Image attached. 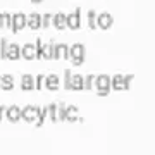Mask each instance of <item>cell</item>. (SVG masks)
Segmentation results:
<instances>
[{
	"label": "cell",
	"instance_id": "obj_14",
	"mask_svg": "<svg viewBox=\"0 0 155 155\" xmlns=\"http://www.w3.org/2000/svg\"><path fill=\"white\" fill-rule=\"evenodd\" d=\"M41 59H55V45L54 43L41 45Z\"/></svg>",
	"mask_w": 155,
	"mask_h": 155
},
{
	"label": "cell",
	"instance_id": "obj_17",
	"mask_svg": "<svg viewBox=\"0 0 155 155\" xmlns=\"http://www.w3.org/2000/svg\"><path fill=\"white\" fill-rule=\"evenodd\" d=\"M55 59H69V47L64 43L55 45Z\"/></svg>",
	"mask_w": 155,
	"mask_h": 155
},
{
	"label": "cell",
	"instance_id": "obj_10",
	"mask_svg": "<svg viewBox=\"0 0 155 155\" xmlns=\"http://www.w3.org/2000/svg\"><path fill=\"white\" fill-rule=\"evenodd\" d=\"M21 55L24 57V59H28V61L36 59V47H35L33 43H26L21 48Z\"/></svg>",
	"mask_w": 155,
	"mask_h": 155
},
{
	"label": "cell",
	"instance_id": "obj_6",
	"mask_svg": "<svg viewBox=\"0 0 155 155\" xmlns=\"http://www.w3.org/2000/svg\"><path fill=\"white\" fill-rule=\"evenodd\" d=\"M38 109L40 107H33V105H28V107H24L21 110V117L24 119V121H28V122H33L35 119H36V114H38Z\"/></svg>",
	"mask_w": 155,
	"mask_h": 155
},
{
	"label": "cell",
	"instance_id": "obj_23",
	"mask_svg": "<svg viewBox=\"0 0 155 155\" xmlns=\"http://www.w3.org/2000/svg\"><path fill=\"white\" fill-rule=\"evenodd\" d=\"M88 26L90 29H97V12L88 11Z\"/></svg>",
	"mask_w": 155,
	"mask_h": 155
},
{
	"label": "cell",
	"instance_id": "obj_22",
	"mask_svg": "<svg viewBox=\"0 0 155 155\" xmlns=\"http://www.w3.org/2000/svg\"><path fill=\"white\" fill-rule=\"evenodd\" d=\"M47 116L54 122H57V104H52V105L47 107Z\"/></svg>",
	"mask_w": 155,
	"mask_h": 155
},
{
	"label": "cell",
	"instance_id": "obj_18",
	"mask_svg": "<svg viewBox=\"0 0 155 155\" xmlns=\"http://www.w3.org/2000/svg\"><path fill=\"white\" fill-rule=\"evenodd\" d=\"M52 19H54V24H55L57 29H66L67 28V24H66V14L59 12V14H55V16H52Z\"/></svg>",
	"mask_w": 155,
	"mask_h": 155
},
{
	"label": "cell",
	"instance_id": "obj_15",
	"mask_svg": "<svg viewBox=\"0 0 155 155\" xmlns=\"http://www.w3.org/2000/svg\"><path fill=\"white\" fill-rule=\"evenodd\" d=\"M74 57H84V47L81 43H74L69 47V59Z\"/></svg>",
	"mask_w": 155,
	"mask_h": 155
},
{
	"label": "cell",
	"instance_id": "obj_4",
	"mask_svg": "<svg viewBox=\"0 0 155 155\" xmlns=\"http://www.w3.org/2000/svg\"><path fill=\"white\" fill-rule=\"evenodd\" d=\"M114 22V17L109 14V12H102V14H97V28L100 29H109Z\"/></svg>",
	"mask_w": 155,
	"mask_h": 155
},
{
	"label": "cell",
	"instance_id": "obj_7",
	"mask_svg": "<svg viewBox=\"0 0 155 155\" xmlns=\"http://www.w3.org/2000/svg\"><path fill=\"white\" fill-rule=\"evenodd\" d=\"M26 26H28L29 29H33V31L35 29H38V28H41V16L36 14V12L26 16Z\"/></svg>",
	"mask_w": 155,
	"mask_h": 155
},
{
	"label": "cell",
	"instance_id": "obj_1",
	"mask_svg": "<svg viewBox=\"0 0 155 155\" xmlns=\"http://www.w3.org/2000/svg\"><path fill=\"white\" fill-rule=\"evenodd\" d=\"M95 88L100 97H105L110 91V76L102 74V76H95Z\"/></svg>",
	"mask_w": 155,
	"mask_h": 155
},
{
	"label": "cell",
	"instance_id": "obj_30",
	"mask_svg": "<svg viewBox=\"0 0 155 155\" xmlns=\"http://www.w3.org/2000/svg\"><path fill=\"white\" fill-rule=\"evenodd\" d=\"M40 2H41V0H33V4H40Z\"/></svg>",
	"mask_w": 155,
	"mask_h": 155
},
{
	"label": "cell",
	"instance_id": "obj_2",
	"mask_svg": "<svg viewBox=\"0 0 155 155\" xmlns=\"http://www.w3.org/2000/svg\"><path fill=\"white\" fill-rule=\"evenodd\" d=\"M133 81V76H122V74H116L114 78H110V88L114 90H129Z\"/></svg>",
	"mask_w": 155,
	"mask_h": 155
},
{
	"label": "cell",
	"instance_id": "obj_3",
	"mask_svg": "<svg viewBox=\"0 0 155 155\" xmlns=\"http://www.w3.org/2000/svg\"><path fill=\"white\" fill-rule=\"evenodd\" d=\"M66 24L69 29H79L81 28V11L76 9L74 12L66 16Z\"/></svg>",
	"mask_w": 155,
	"mask_h": 155
},
{
	"label": "cell",
	"instance_id": "obj_24",
	"mask_svg": "<svg viewBox=\"0 0 155 155\" xmlns=\"http://www.w3.org/2000/svg\"><path fill=\"white\" fill-rule=\"evenodd\" d=\"M57 121H66V105L64 104L57 105Z\"/></svg>",
	"mask_w": 155,
	"mask_h": 155
},
{
	"label": "cell",
	"instance_id": "obj_5",
	"mask_svg": "<svg viewBox=\"0 0 155 155\" xmlns=\"http://www.w3.org/2000/svg\"><path fill=\"white\" fill-rule=\"evenodd\" d=\"M26 28V16L22 14V12H17L12 16V31L17 33V31H22V29Z\"/></svg>",
	"mask_w": 155,
	"mask_h": 155
},
{
	"label": "cell",
	"instance_id": "obj_8",
	"mask_svg": "<svg viewBox=\"0 0 155 155\" xmlns=\"http://www.w3.org/2000/svg\"><path fill=\"white\" fill-rule=\"evenodd\" d=\"M59 86H61V79H59L57 74H48V76H45L43 88H48V90H52V91H55V90H59Z\"/></svg>",
	"mask_w": 155,
	"mask_h": 155
},
{
	"label": "cell",
	"instance_id": "obj_13",
	"mask_svg": "<svg viewBox=\"0 0 155 155\" xmlns=\"http://www.w3.org/2000/svg\"><path fill=\"white\" fill-rule=\"evenodd\" d=\"M5 112H7V119L11 122H17L21 119V109L17 105H11L9 109H5Z\"/></svg>",
	"mask_w": 155,
	"mask_h": 155
},
{
	"label": "cell",
	"instance_id": "obj_12",
	"mask_svg": "<svg viewBox=\"0 0 155 155\" xmlns=\"http://www.w3.org/2000/svg\"><path fill=\"white\" fill-rule=\"evenodd\" d=\"M21 88L24 90V91H31V90H35V78L31 76V74H22Z\"/></svg>",
	"mask_w": 155,
	"mask_h": 155
},
{
	"label": "cell",
	"instance_id": "obj_21",
	"mask_svg": "<svg viewBox=\"0 0 155 155\" xmlns=\"http://www.w3.org/2000/svg\"><path fill=\"white\" fill-rule=\"evenodd\" d=\"M95 88V76L88 74L86 78H83V90H91Z\"/></svg>",
	"mask_w": 155,
	"mask_h": 155
},
{
	"label": "cell",
	"instance_id": "obj_25",
	"mask_svg": "<svg viewBox=\"0 0 155 155\" xmlns=\"http://www.w3.org/2000/svg\"><path fill=\"white\" fill-rule=\"evenodd\" d=\"M45 84V74H38V76L35 78V88L36 90H41Z\"/></svg>",
	"mask_w": 155,
	"mask_h": 155
},
{
	"label": "cell",
	"instance_id": "obj_26",
	"mask_svg": "<svg viewBox=\"0 0 155 155\" xmlns=\"http://www.w3.org/2000/svg\"><path fill=\"white\" fill-rule=\"evenodd\" d=\"M50 21H52V16H50V14H45V16H41V28H48V26H50Z\"/></svg>",
	"mask_w": 155,
	"mask_h": 155
},
{
	"label": "cell",
	"instance_id": "obj_9",
	"mask_svg": "<svg viewBox=\"0 0 155 155\" xmlns=\"http://www.w3.org/2000/svg\"><path fill=\"white\" fill-rule=\"evenodd\" d=\"M21 57V48H19V45L16 43H11L7 45V52H5V59H11V61H16Z\"/></svg>",
	"mask_w": 155,
	"mask_h": 155
},
{
	"label": "cell",
	"instance_id": "obj_16",
	"mask_svg": "<svg viewBox=\"0 0 155 155\" xmlns=\"http://www.w3.org/2000/svg\"><path fill=\"white\" fill-rule=\"evenodd\" d=\"M0 88L5 90V91H11L14 88V78L11 74H5V76H0Z\"/></svg>",
	"mask_w": 155,
	"mask_h": 155
},
{
	"label": "cell",
	"instance_id": "obj_19",
	"mask_svg": "<svg viewBox=\"0 0 155 155\" xmlns=\"http://www.w3.org/2000/svg\"><path fill=\"white\" fill-rule=\"evenodd\" d=\"M78 114H79V109L78 107H74V105L66 107V121H71V122L78 121Z\"/></svg>",
	"mask_w": 155,
	"mask_h": 155
},
{
	"label": "cell",
	"instance_id": "obj_20",
	"mask_svg": "<svg viewBox=\"0 0 155 155\" xmlns=\"http://www.w3.org/2000/svg\"><path fill=\"white\" fill-rule=\"evenodd\" d=\"M0 28H12V16L11 14H0Z\"/></svg>",
	"mask_w": 155,
	"mask_h": 155
},
{
	"label": "cell",
	"instance_id": "obj_29",
	"mask_svg": "<svg viewBox=\"0 0 155 155\" xmlns=\"http://www.w3.org/2000/svg\"><path fill=\"white\" fill-rule=\"evenodd\" d=\"M4 114H5V107H0V119L4 117Z\"/></svg>",
	"mask_w": 155,
	"mask_h": 155
},
{
	"label": "cell",
	"instance_id": "obj_11",
	"mask_svg": "<svg viewBox=\"0 0 155 155\" xmlns=\"http://www.w3.org/2000/svg\"><path fill=\"white\" fill-rule=\"evenodd\" d=\"M69 90H83V76H79V74H71L69 78Z\"/></svg>",
	"mask_w": 155,
	"mask_h": 155
},
{
	"label": "cell",
	"instance_id": "obj_27",
	"mask_svg": "<svg viewBox=\"0 0 155 155\" xmlns=\"http://www.w3.org/2000/svg\"><path fill=\"white\" fill-rule=\"evenodd\" d=\"M71 62H72V66H81L84 62V57H74V59H71Z\"/></svg>",
	"mask_w": 155,
	"mask_h": 155
},
{
	"label": "cell",
	"instance_id": "obj_28",
	"mask_svg": "<svg viewBox=\"0 0 155 155\" xmlns=\"http://www.w3.org/2000/svg\"><path fill=\"white\" fill-rule=\"evenodd\" d=\"M5 52H7V41L2 40V59H5Z\"/></svg>",
	"mask_w": 155,
	"mask_h": 155
}]
</instances>
